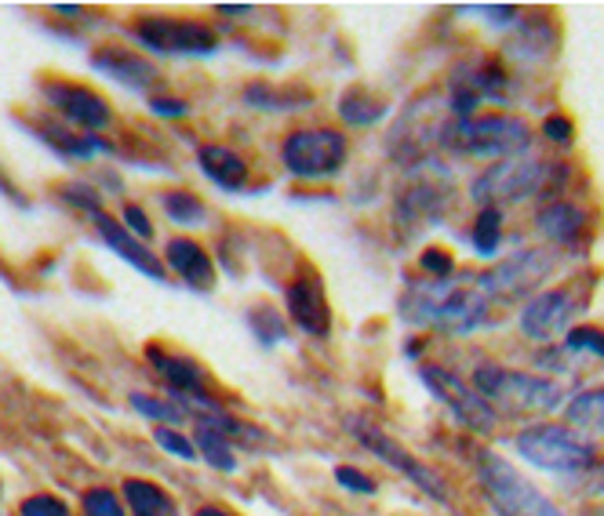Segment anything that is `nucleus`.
Here are the masks:
<instances>
[{
	"label": "nucleus",
	"mask_w": 604,
	"mask_h": 516,
	"mask_svg": "<svg viewBox=\"0 0 604 516\" xmlns=\"http://www.w3.org/2000/svg\"><path fill=\"white\" fill-rule=\"evenodd\" d=\"M288 317L302 335L310 338H324L332 331L328 295H324V284L313 273H299V280L288 288Z\"/></svg>",
	"instance_id": "4468645a"
},
{
	"label": "nucleus",
	"mask_w": 604,
	"mask_h": 516,
	"mask_svg": "<svg viewBox=\"0 0 604 516\" xmlns=\"http://www.w3.org/2000/svg\"><path fill=\"white\" fill-rule=\"evenodd\" d=\"M517 451L524 455V462H532L535 469H546V473L575 477V473L597 466L594 440L579 437L568 426H554V422H539V426L524 429L517 437Z\"/></svg>",
	"instance_id": "39448f33"
},
{
	"label": "nucleus",
	"mask_w": 604,
	"mask_h": 516,
	"mask_svg": "<svg viewBox=\"0 0 604 516\" xmlns=\"http://www.w3.org/2000/svg\"><path fill=\"white\" fill-rule=\"evenodd\" d=\"M164 211H168V219L179 222V226H204L208 219V208H204V200L190 189H168L161 197Z\"/></svg>",
	"instance_id": "bb28decb"
},
{
	"label": "nucleus",
	"mask_w": 604,
	"mask_h": 516,
	"mask_svg": "<svg viewBox=\"0 0 604 516\" xmlns=\"http://www.w3.org/2000/svg\"><path fill=\"white\" fill-rule=\"evenodd\" d=\"M81 513L84 516H128L121 506V498L113 495L110 487H91V491H84Z\"/></svg>",
	"instance_id": "2f4dec72"
},
{
	"label": "nucleus",
	"mask_w": 604,
	"mask_h": 516,
	"mask_svg": "<svg viewBox=\"0 0 604 516\" xmlns=\"http://www.w3.org/2000/svg\"><path fill=\"white\" fill-rule=\"evenodd\" d=\"M215 11H219V15H248L252 8H248V4H219Z\"/></svg>",
	"instance_id": "37998d69"
},
{
	"label": "nucleus",
	"mask_w": 604,
	"mask_h": 516,
	"mask_svg": "<svg viewBox=\"0 0 604 516\" xmlns=\"http://www.w3.org/2000/svg\"><path fill=\"white\" fill-rule=\"evenodd\" d=\"M335 484L346 487V491H353V495H375V480L368 477V473H361V469H353V466L335 469Z\"/></svg>",
	"instance_id": "58836bf2"
},
{
	"label": "nucleus",
	"mask_w": 604,
	"mask_h": 516,
	"mask_svg": "<svg viewBox=\"0 0 604 516\" xmlns=\"http://www.w3.org/2000/svg\"><path fill=\"white\" fill-rule=\"evenodd\" d=\"M579 298L572 295L568 288H550V291H539V295L521 309V331L524 338L532 342H550L554 335H561L572 317L579 313Z\"/></svg>",
	"instance_id": "ddd939ff"
},
{
	"label": "nucleus",
	"mask_w": 604,
	"mask_h": 516,
	"mask_svg": "<svg viewBox=\"0 0 604 516\" xmlns=\"http://www.w3.org/2000/svg\"><path fill=\"white\" fill-rule=\"evenodd\" d=\"M539 229H543L554 244H561V248L579 251L586 233H590V215H586L583 208L568 204V200H554V204H546V208L539 211Z\"/></svg>",
	"instance_id": "dca6fc26"
},
{
	"label": "nucleus",
	"mask_w": 604,
	"mask_h": 516,
	"mask_svg": "<svg viewBox=\"0 0 604 516\" xmlns=\"http://www.w3.org/2000/svg\"><path fill=\"white\" fill-rule=\"evenodd\" d=\"M131 407L139 411V415L153 418L157 426H168V422H182L186 411L175 404L172 397H150V393H131Z\"/></svg>",
	"instance_id": "7c9ffc66"
},
{
	"label": "nucleus",
	"mask_w": 604,
	"mask_h": 516,
	"mask_svg": "<svg viewBox=\"0 0 604 516\" xmlns=\"http://www.w3.org/2000/svg\"><path fill=\"white\" fill-rule=\"evenodd\" d=\"M193 516H233V513H226V509H219V506H204V509H197Z\"/></svg>",
	"instance_id": "c03bdc74"
},
{
	"label": "nucleus",
	"mask_w": 604,
	"mask_h": 516,
	"mask_svg": "<svg viewBox=\"0 0 604 516\" xmlns=\"http://www.w3.org/2000/svg\"><path fill=\"white\" fill-rule=\"evenodd\" d=\"M503 240V208H481L474 222V251L484 258H492Z\"/></svg>",
	"instance_id": "c756f323"
},
{
	"label": "nucleus",
	"mask_w": 604,
	"mask_h": 516,
	"mask_svg": "<svg viewBox=\"0 0 604 516\" xmlns=\"http://www.w3.org/2000/svg\"><path fill=\"white\" fill-rule=\"evenodd\" d=\"M44 99L55 106L62 120H70L84 131H106L113 124L110 102L102 99L99 91L84 88V84H70V80H48L44 84Z\"/></svg>",
	"instance_id": "f8f14e48"
},
{
	"label": "nucleus",
	"mask_w": 604,
	"mask_h": 516,
	"mask_svg": "<svg viewBox=\"0 0 604 516\" xmlns=\"http://www.w3.org/2000/svg\"><path fill=\"white\" fill-rule=\"evenodd\" d=\"M564 418L579 429H590V433H601L604 437V386L601 389H586L579 397L568 400L564 407Z\"/></svg>",
	"instance_id": "a878e982"
},
{
	"label": "nucleus",
	"mask_w": 604,
	"mask_h": 516,
	"mask_svg": "<svg viewBox=\"0 0 604 516\" xmlns=\"http://www.w3.org/2000/svg\"><path fill=\"white\" fill-rule=\"evenodd\" d=\"M146 360H150V368L164 378V386L179 393V397H197L204 393V371L197 360L190 357H175L168 349L161 346H146Z\"/></svg>",
	"instance_id": "a211bd4d"
},
{
	"label": "nucleus",
	"mask_w": 604,
	"mask_h": 516,
	"mask_svg": "<svg viewBox=\"0 0 604 516\" xmlns=\"http://www.w3.org/2000/svg\"><path fill=\"white\" fill-rule=\"evenodd\" d=\"M564 349L572 353H594L604 360V331L601 328H572L564 335Z\"/></svg>",
	"instance_id": "f704fd0d"
},
{
	"label": "nucleus",
	"mask_w": 604,
	"mask_h": 516,
	"mask_svg": "<svg viewBox=\"0 0 604 516\" xmlns=\"http://www.w3.org/2000/svg\"><path fill=\"white\" fill-rule=\"evenodd\" d=\"M554 175V164L532 157L499 160L488 171H481L470 186V197L481 200L484 208H503V204H521V200L543 193Z\"/></svg>",
	"instance_id": "0eeeda50"
},
{
	"label": "nucleus",
	"mask_w": 604,
	"mask_h": 516,
	"mask_svg": "<svg viewBox=\"0 0 604 516\" xmlns=\"http://www.w3.org/2000/svg\"><path fill=\"white\" fill-rule=\"evenodd\" d=\"M241 99L255 110H295L302 102H310V95H299V91H277L270 88L266 80H255L241 91Z\"/></svg>",
	"instance_id": "cd10ccee"
},
{
	"label": "nucleus",
	"mask_w": 604,
	"mask_h": 516,
	"mask_svg": "<svg viewBox=\"0 0 604 516\" xmlns=\"http://www.w3.org/2000/svg\"><path fill=\"white\" fill-rule=\"evenodd\" d=\"M492 295L481 288V280L470 277V284H423L415 288L412 298L404 302V317L419 320V324H437L448 335H470L488 320Z\"/></svg>",
	"instance_id": "f257e3e1"
},
{
	"label": "nucleus",
	"mask_w": 604,
	"mask_h": 516,
	"mask_svg": "<svg viewBox=\"0 0 604 516\" xmlns=\"http://www.w3.org/2000/svg\"><path fill=\"white\" fill-rule=\"evenodd\" d=\"M543 135L554 142V146H568V142H572V135H575V124L564 117V113H554V117L543 120Z\"/></svg>",
	"instance_id": "ea45409f"
},
{
	"label": "nucleus",
	"mask_w": 604,
	"mask_h": 516,
	"mask_svg": "<svg viewBox=\"0 0 604 516\" xmlns=\"http://www.w3.org/2000/svg\"><path fill=\"white\" fill-rule=\"evenodd\" d=\"M452 84H459V88H470L477 99H506V91H510V77H506L503 62H499V59L470 62V70L455 73Z\"/></svg>",
	"instance_id": "4be33fe9"
},
{
	"label": "nucleus",
	"mask_w": 604,
	"mask_h": 516,
	"mask_svg": "<svg viewBox=\"0 0 604 516\" xmlns=\"http://www.w3.org/2000/svg\"><path fill=\"white\" fill-rule=\"evenodd\" d=\"M248 324H252V331H255V338L259 342H266V346H273V342H281L288 331H284V324H281V317L273 313V309H266V306H255L252 313H248Z\"/></svg>",
	"instance_id": "473e14b6"
},
{
	"label": "nucleus",
	"mask_w": 604,
	"mask_h": 516,
	"mask_svg": "<svg viewBox=\"0 0 604 516\" xmlns=\"http://www.w3.org/2000/svg\"><path fill=\"white\" fill-rule=\"evenodd\" d=\"M419 378H423V386L430 389L433 397L441 400L466 429H474V433H495L499 415H495L492 407H488V400H484L470 382H463V378L455 375V371L437 368V364H423Z\"/></svg>",
	"instance_id": "1a4fd4ad"
},
{
	"label": "nucleus",
	"mask_w": 604,
	"mask_h": 516,
	"mask_svg": "<svg viewBox=\"0 0 604 516\" xmlns=\"http://www.w3.org/2000/svg\"><path fill=\"white\" fill-rule=\"evenodd\" d=\"M437 142H441L444 149H452V153H463V157L514 160L532 146V128H528L521 117L495 113V117H470V120L441 124Z\"/></svg>",
	"instance_id": "7ed1b4c3"
},
{
	"label": "nucleus",
	"mask_w": 604,
	"mask_h": 516,
	"mask_svg": "<svg viewBox=\"0 0 604 516\" xmlns=\"http://www.w3.org/2000/svg\"><path fill=\"white\" fill-rule=\"evenodd\" d=\"M193 444H197V451L208 458V466L219 469V473H233V469H237V455H233L230 437H222L219 429L197 426V440H193Z\"/></svg>",
	"instance_id": "c85d7f7f"
},
{
	"label": "nucleus",
	"mask_w": 604,
	"mask_h": 516,
	"mask_svg": "<svg viewBox=\"0 0 604 516\" xmlns=\"http://www.w3.org/2000/svg\"><path fill=\"white\" fill-rule=\"evenodd\" d=\"M386 99H379V95H372L368 88H350L339 99V117L346 120V124H353V128H368V124H375V120L386 117Z\"/></svg>",
	"instance_id": "393cba45"
},
{
	"label": "nucleus",
	"mask_w": 604,
	"mask_h": 516,
	"mask_svg": "<svg viewBox=\"0 0 604 516\" xmlns=\"http://www.w3.org/2000/svg\"><path fill=\"white\" fill-rule=\"evenodd\" d=\"M197 160H201L204 175L219 189H226V193H237V189H244V182H248V164H244V157L237 149L212 142V146H201Z\"/></svg>",
	"instance_id": "aec40b11"
},
{
	"label": "nucleus",
	"mask_w": 604,
	"mask_h": 516,
	"mask_svg": "<svg viewBox=\"0 0 604 516\" xmlns=\"http://www.w3.org/2000/svg\"><path fill=\"white\" fill-rule=\"evenodd\" d=\"M444 204H448V193L433 182H419V186L401 189L397 197V219L408 222V226H426V222H437L444 215Z\"/></svg>",
	"instance_id": "412c9836"
},
{
	"label": "nucleus",
	"mask_w": 604,
	"mask_h": 516,
	"mask_svg": "<svg viewBox=\"0 0 604 516\" xmlns=\"http://www.w3.org/2000/svg\"><path fill=\"white\" fill-rule=\"evenodd\" d=\"M164 269H172L175 277H182L193 288H208L215 277L212 255L197 244V240L175 237L164 244Z\"/></svg>",
	"instance_id": "6ab92c4d"
},
{
	"label": "nucleus",
	"mask_w": 604,
	"mask_h": 516,
	"mask_svg": "<svg viewBox=\"0 0 604 516\" xmlns=\"http://www.w3.org/2000/svg\"><path fill=\"white\" fill-rule=\"evenodd\" d=\"M346 135L332 128H299L292 131L281 146L284 168L292 171L295 179H332L346 164Z\"/></svg>",
	"instance_id": "6e6552de"
},
{
	"label": "nucleus",
	"mask_w": 604,
	"mask_h": 516,
	"mask_svg": "<svg viewBox=\"0 0 604 516\" xmlns=\"http://www.w3.org/2000/svg\"><path fill=\"white\" fill-rule=\"evenodd\" d=\"M124 502H128L131 516H179V506L168 491L139 477L124 480Z\"/></svg>",
	"instance_id": "5701e85b"
},
{
	"label": "nucleus",
	"mask_w": 604,
	"mask_h": 516,
	"mask_svg": "<svg viewBox=\"0 0 604 516\" xmlns=\"http://www.w3.org/2000/svg\"><path fill=\"white\" fill-rule=\"evenodd\" d=\"M91 66L106 77L121 80V84H131V88H150L157 80V70L153 62H146L142 55L128 48H117V44H102L99 51H91Z\"/></svg>",
	"instance_id": "f3484780"
},
{
	"label": "nucleus",
	"mask_w": 604,
	"mask_h": 516,
	"mask_svg": "<svg viewBox=\"0 0 604 516\" xmlns=\"http://www.w3.org/2000/svg\"><path fill=\"white\" fill-rule=\"evenodd\" d=\"M153 440H157V447H164L168 455L175 458H186V462H193L197 458V444H193L186 433H179V429L172 426H153Z\"/></svg>",
	"instance_id": "72a5a7b5"
},
{
	"label": "nucleus",
	"mask_w": 604,
	"mask_h": 516,
	"mask_svg": "<svg viewBox=\"0 0 604 516\" xmlns=\"http://www.w3.org/2000/svg\"><path fill=\"white\" fill-rule=\"evenodd\" d=\"M22 516H70V506L55 495H30L19 506Z\"/></svg>",
	"instance_id": "c9c22d12"
},
{
	"label": "nucleus",
	"mask_w": 604,
	"mask_h": 516,
	"mask_svg": "<svg viewBox=\"0 0 604 516\" xmlns=\"http://www.w3.org/2000/svg\"><path fill=\"white\" fill-rule=\"evenodd\" d=\"M557 266V258L554 251H546V248H524L517 251L514 258H506V262H499V266L492 269V273H481V288L495 298H517L524 295V291H532L539 280H546L550 273H554Z\"/></svg>",
	"instance_id": "9b49d317"
},
{
	"label": "nucleus",
	"mask_w": 604,
	"mask_h": 516,
	"mask_svg": "<svg viewBox=\"0 0 604 516\" xmlns=\"http://www.w3.org/2000/svg\"><path fill=\"white\" fill-rule=\"evenodd\" d=\"M131 33L150 51H161V55H212L219 48V37H215L212 26L168 19V15H146L131 26Z\"/></svg>",
	"instance_id": "9d476101"
},
{
	"label": "nucleus",
	"mask_w": 604,
	"mask_h": 516,
	"mask_svg": "<svg viewBox=\"0 0 604 516\" xmlns=\"http://www.w3.org/2000/svg\"><path fill=\"white\" fill-rule=\"evenodd\" d=\"M91 222H95V229H99V237L110 244L113 251L121 258H128L131 266L139 269V273H146V277H153V280H164V262L157 258V251H150L146 244H142L139 237H131L128 229H124V222H117V219H110L106 211H95L91 215Z\"/></svg>",
	"instance_id": "2eb2a0df"
},
{
	"label": "nucleus",
	"mask_w": 604,
	"mask_h": 516,
	"mask_svg": "<svg viewBox=\"0 0 604 516\" xmlns=\"http://www.w3.org/2000/svg\"><path fill=\"white\" fill-rule=\"evenodd\" d=\"M586 516H604V506H597V509H590Z\"/></svg>",
	"instance_id": "49530a36"
},
{
	"label": "nucleus",
	"mask_w": 604,
	"mask_h": 516,
	"mask_svg": "<svg viewBox=\"0 0 604 516\" xmlns=\"http://www.w3.org/2000/svg\"><path fill=\"white\" fill-rule=\"evenodd\" d=\"M477 484L495 516H564L543 491H535V484H528L510 462L492 451H477Z\"/></svg>",
	"instance_id": "20e7f679"
},
{
	"label": "nucleus",
	"mask_w": 604,
	"mask_h": 516,
	"mask_svg": "<svg viewBox=\"0 0 604 516\" xmlns=\"http://www.w3.org/2000/svg\"><path fill=\"white\" fill-rule=\"evenodd\" d=\"M419 269H423L426 277H433V280H448V277H452L455 262H452V255H448V251L430 248V251H423V255H419Z\"/></svg>",
	"instance_id": "e433bc0d"
},
{
	"label": "nucleus",
	"mask_w": 604,
	"mask_h": 516,
	"mask_svg": "<svg viewBox=\"0 0 604 516\" xmlns=\"http://www.w3.org/2000/svg\"><path fill=\"white\" fill-rule=\"evenodd\" d=\"M62 197H66V204H73V208L88 211V215H95V211H102V200L99 193L91 186H84V182H70V186H62Z\"/></svg>",
	"instance_id": "4c0bfd02"
},
{
	"label": "nucleus",
	"mask_w": 604,
	"mask_h": 516,
	"mask_svg": "<svg viewBox=\"0 0 604 516\" xmlns=\"http://www.w3.org/2000/svg\"><path fill=\"white\" fill-rule=\"evenodd\" d=\"M0 189H4V193H8V197H19V189H15V186H8V182H4V179H0Z\"/></svg>",
	"instance_id": "a18cd8bd"
},
{
	"label": "nucleus",
	"mask_w": 604,
	"mask_h": 516,
	"mask_svg": "<svg viewBox=\"0 0 604 516\" xmlns=\"http://www.w3.org/2000/svg\"><path fill=\"white\" fill-rule=\"evenodd\" d=\"M37 139L48 142L55 153H62V157H91V153H110V142H102L99 135H73V131L59 128V124H48V120H41L37 124Z\"/></svg>",
	"instance_id": "b1692460"
},
{
	"label": "nucleus",
	"mask_w": 604,
	"mask_h": 516,
	"mask_svg": "<svg viewBox=\"0 0 604 516\" xmlns=\"http://www.w3.org/2000/svg\"><path fill=\"white\" fill-rule=\"evenodd\" d=\"M474 389L488 400L495 415L503 411L510 418L546 415V411H557L564 404L561 382L543 375H528V371L495 368V364H484V368L474 371Z\"/></svg>",
	"instance_id": "f03ea898"
},
{
	"label": "nucleus",
	"mask_w": 604,
	"mask_h": 516,
	"mask_svg": "<svg viewBox=\"0 0 604 516\" xmlns=\"http://www.w3.org/2000/svg\"><path fill=\"white\" fill-rule=\"evenodd\" d=\"M124 229L139 240L153 237V226H150V219H146V211H142L139 204H124Z\"/></svg>",
	"instance_id": "a19ab883"
},
{
	"label": "nucleus",
	"mask_w": 604,
	"mask_h": 516,
	"mask_svg": "<svg viewBox=\"0 0 604 516\" xmlns=\"http://www.w3.org/2000/svg\"><path fill=\"white\" fill-rule=\"evenodd\" d=\"M150 110L157 113V117H186L190 113V102L186 99H168V95H157V99L150 102Z\"/></svg>",
	"instance_id": "79ce46f5"
},
{
	"label": "nucleus",
	"mask_w": 604,
	"mask_h": 516,
	"mask_svg": "<svg viewBox=\"0 0 604 516\" xmlns=\"http://www.w3.org/2000/svg\"><path fill=\"white\" fill-rule=\"evenodd\" d=\"M346 429H350V437L361 447H368L375 458H383L386 466H393L397 473H404V477L412 480L423 495H430L433 502H441V506H455V495H452V487H448V480H444L433 466L419 462V455H412L408 447H401L393 437H386L383 429L372 426L368 418L346 415Z\"/></svg>",
	"instance_id": "423d86ee"
}]
</instances>
